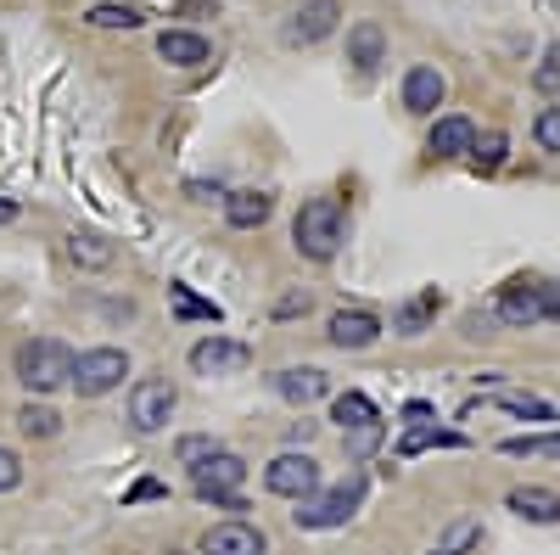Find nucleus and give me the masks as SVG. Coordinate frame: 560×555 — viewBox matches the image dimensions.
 I'll return each mask as SVG.
<instances>
[{
  "label": "nucleus",
  "mask_w": 560,
  "mask_h": 555,
  "mask_svg": "<svg viewBox=\"0 0 560 555\" xmlns=\"http://www.w3.org/2000/svg\"><path fill=\"white\" fill-rule=\"evenodd\" d=\"M382 57H387V34H382V23H353V28H348V62H353L359 73H376Z\"/></svg>",
  "instance_id": "obj_16"
},
{
  "label": "nucleus",
  "mask_w": 560,
  "mask_h": 555,
  "mask_svg": "<svg viewBox=\"0 0 560 555\" xmlns=\"http://www.w3.org/2000/svg\"><path fill=\"white\" fill-rule=\"evenodd\" d=\"M185 197H191V203H213V197H219V203H224L230 192H224L219 180H185Z\"/></svg>",
  "instance_id": "obj_34"
},
{
  "label": "nucleus",
  "mask_w": 560,
  "mask_h": 555,
  "mask_svg": "<svg viewBox=\"0 0 560 555\" xmlns=\"http://www.w3.org/2000/svg\"><path fill=\"white\" fill-rule=\"evenodd\" d=\"M427 449H465V438H459V432H448V427H409V432L398 438V460L427 454Z\"/></svg>",
  "instance_id": "obj_22"
},
{
  "label": "nucleus",
  "mask_w": 560,
  "mask_h": 555,
  "mask_svg": "<svg viewBox=\"0 0 560 555\" xmlns=\"http://www.w3.org/2000/svg\"><path fill=\"white\" fill-rule=\"evenodd\" d=\"M124 377H129V354H124V348H90V354L73 359V388H79V398H102V393L124 388Z\"/></svg>",
  "instance_id": "obj_5"
},
{
  "label": "nucleus",
  "mask_w": 560,
  "mask_h": 555,
  "mask_svg": "<svg viewBox=\"0 0 560 555\" xmlns=\"http://www.w3.org/2000/svg\"><path fill=\"white\" fill-rule=\"evenodd\" d=\"M264 488L280 494V499H308V494H319V466H314V454H298V449L275 454L269 472H264Z\"/></svg>",
  "instance_id": "obj_6"
},
{
  "label": "nucleus",
  "mask_w": 560,
  "mask_h": 555,
  "mask_svg": "<svg viewBox=\"0 0 560 555\" xmlns=\"http://www.w3.org/2000/svg\"><path fill=\"white\" fill-rule=\"evenodd\" d=\"M269 388L287 398L292 409H308V404H319L325 393H331V377L314 370V365H287V370H275V377H269Z\"/></svg>",
  "instance_id": "obj_9"
},
{
  "label": "nucleus",
  "mask_w": 560,
  "mask_h": 555,
  "mask_svg": "<svg viewBox=\"0 0 560 555\" xmlns=\"http://www.w3.org/2000/svg\"><path fill=\"white\" fill-rule=\"evenodd\" d=\"M73 348L68 343H57V337H34V343H23L18 348V382L28 388V393H57V388H68L73 382Z\"/></svg>",
  "instance_id": "obj_2"
},
{
  "label": "nucleus",
  "mask_w": 560,
  "mask_h": 555,
  "mask_svg": "<svg viewBox=\"0 0 560 555\" xmlns=\"http://www.w3.org/2000/svg\"><path fill=\"white\" fill-rule=\"evenodd\" d=\"M337 18H342L337 0H308V7H298V12H292L287 39H292V45H314V39H325V34L337 28Z\"/></svg>",
  "instance_id": "obj_12"
},
{
  "label": "nucleus",
  "mask_w": 560,
  "mask_h": 555,
  "mask_svg": "<svg viewBox=\"0 0 560 555\" xmlns=\"http://www.w3.org/2000/svg\"><path fill=\"white\" fill-rule=\"evenodd\" d=\"M247 365H253V348L236 343V337H202L191 348V370H197V377H242Z\"/></svg>",
  "instance_id": "obj_8"
},
{
  "label": "nucleus",
  "mask_w": 560,
  "mask_h": 555,
  "mask_svg": "<svg viewBox=\"0 0 560 555\" xmlns=\"http://www.w3.org/2000/svg\"><path fill=\"white\" fill-rule=\"evenodd\" d=\"M533 141H538L544 152L560 158V107H544V113L533 118Z\"/></svg>",
  "instance_id": "obj_30"
},
{
  "label": "nucleus",
  "mask_w": 560,
  "mask_h": 555,
  "mask_svg": "<svg viewBox=\"0 0 560 555\" xmlns=\"http://www.w3.org/2000/svg\"><path fill=\"white\" fill-rule=\"evenodd\" d=\"M174 404H179V393L168 382H158V377L152 382H135V393H129V427L135 432H163Z\"/></svg>",
  "instance_id": "obj_7"
},
{
  "label": "nucleus",
  "mask_w": 560,
  "mask_h": 555,
  "mask_svg": "<svg viewBox=\"0 0 560 555\" xmlns=\"http://www.w3.org/2000/svg\"><path fill=\"white\" fill-rule=\"evenodd\" d=\"M18 219V203H7V197H0V224H12Z\"/></svg>",
  "instance_id": "obj_42"
},
{
  "label": "nucleus",
  "mask_w": 560,
  "mask_h": 555,
  "mask_svg": "<svg viewBox=\"0 0 560 555\" xmlns=\"http://www.w3.org/2000/svg\"><path fill=\"white\" fill-rule=\"evenodd\" d=\"M533 84H538V90H555V84H560V45L544 57V68H538V79H533Z\"/></svg>",
  "instance_id": "obj_36"
},
{
  "label": "nucleus",
  "mask_w": 560,
  "mask_h": 555,
  "mask_svg": "<svg viewBox=\"0 0 560 555\" xmlns=\"http://www.w3.org/2000/svg\"><path fill=\"white\" fill-rule=\"evenodd\" d=\"M325 337H331L337 348H370V343L382 337V320L370 314V309H337L331 326H325Z\"/></svg>",
  "instance_id": "obj_11"
},
{
  "label": "nucleus",
  "mask_w": 560,
  "mask_h": 555,
  "mask_svg": "<svg viewBox=\"0 0 560 555\" xmlns=\"http://www.w3.org/2000/svg\"><path fill=\"white\" fill-rule=\"evenodd\" d=\"M18 483H23V460H18V449L0 443V494H12Z\"/></svg>",
  "instance_id": "obj_31"
},
{
  "label": "nucleus",
  "mask_w": 560,
  "mask_h": 555,
  "mask_svg": "<svg viewBox=\"0 0 560 555\" xmlns=\"http://www.w3.org/2000/svg\"><path fill=\"white\" fill-rule=\"evenodd\" d=\"M224 0H179V18H202V12H219Z\"/></svg>",
  "instance_id": "obj_41"
},
{
  "label": "nucleus",
  "mask_w": 560,
  "mask_h": 555,
  "mask_svg": "<svg viewBox=\"0 0 560 555\" xmlns=\"http://www.w3.org/2000/svg\"><path fill=\"white\" fill-rule=\"evenodd\" d=\"M504 505H510L522 522H538V528L560 522V494H555V488H510Z\"/></svg>",
  "instance_id": "obj_18"
},
{
  "label": "nucleus",
  "mask_w": 560,
  "mask_h": 555,
  "mask_svg": "<svg viewBox=\"0 0 560 555\" xmlns=\"http://www.w3.org/2000/svg\"><path fill=\"white\" fill-rule=\"evenodd\" d=\"M331 415L342 421V432H353V427H370V421H382L376 415V404H370L359 388H348V393H337V404H331Z\"/></svg>",
  "instance_id": "obj_24"
},
{
  "label": "nucleus",
  "mask_w": 560,
  "mask_h": 555,
  "mask_svg": "<svg viewBox=\"0 0 560 555\" xmlns=\"http://www.w3.org/2000/svg\"><path fill=\"white\" fill-rule=\"evenodd\" d=\"M538 298H544V320H560V281H544Z\"/></svg>",
  "instance_id": "obj_39"
},
{
  "label": "nucleus",
  "mask_w": 560,
  "mask_h": 555,
  "mask_svg": "<svg viewBox=\"0 0 560 555\" xmlns=\"http://www.w3.org/2000/svg\"><path fill=\"white\" fill-rule=\"evenodd\" d=\"M493 314L504 320V326H516V332H527V326H538V320H544V298H538V287L516 281V287H504V292H499Z\"/></svg>",
  "instance_id": "obj_13"
},
{
  "label": "nucleus",
  "mask_w": 560,
  "mask_h": 555,
  "mask_svg": "<svg viewBox=\"0 0 560 555\" xmlns=\"http://www.w3.org/2000/svg\"><path fill=\"white\" fill-rule=\"evenodd\" d=\"M348 438V460H370L382 449V421H370V427H353V432H342Z\"/></svg>",
  "instance_id": "obj_29"
},
{
  "label": "nucleus",
  "mask_w": 560,
  "mask_h": 555,
  "mask_svg": "<svg viewBox=\"0 0 560 555\" xmlns=\"http://www.w3.org/2000/svg\"><path fill=\"white\" fill-rule=\"evenodd\" d=\"M163 494H168V488H163V483H152V477H147V483H135V488H129V494H124V499H129V505H135V499H163Z\"/></svg>",
  "instance_id": "obj_40"
},
{
  "label": "nucleus",
  "mask_w": 560,
  "mask_h": 555,
  "mask_svg": "<svg viewBox=\"0 0 560 555\" xmlns=\"http://www.w3.org/2000/svg\"><path fill=\"white\" fill-rule=\"evenodd\" d=\"M499 409L522 415V421H560L555 404H544V398H533V393H504V398H499Z\"/></svg>",
  "instance_id": "obj_28"
},
{
  "label": "nucleus",
  "mask_w": 560,
  "mask_h": 555,
  "mask_svg": "<svg viewBox=\"0 0 560 555\" xmlns=\"http://www.w3.org/2000/svg\"><path fill=\"white\" fill-rule=\"evenodd\" d=\"M158 57L174 68H202L208 62V39L197 28H163L158 34Z\"/></svg>",
  "instance_id": "obj_14"
},
{
  "label": "nucleus",
  "mask_w": 560,
  "mask_h": 555,
  "mask_svg": "<svg viewBox=\"0 0 560 555\" xmlns=\"http://www.w3.org/2000/svg\"><path fill=\"white\" fill-rule=\"evenodd\" d=\"M443 309V298H438V287H427V292H415L409 303H398V314H393V326L404 332V337H420L427 332V320Z\"/></svg>",
  "instance_id": "obj_20"
},
{
  "label": "nucleus",
  "mask_w": 560,
  "mask_h": 555,
  "mask_svg": "<svg viewBox=\"0 0 560 555\" xmlns=\"http://www.w3.org/2000/svg\"><path fill=\"white\" fill-rule=\"evenodd\" d=\"M499 449L516 460H560V432H522V438H504Z\"/></svg>",
  "instance_id": "obj_23"
},
{
  "label": "nucleus",
  "mask_w": 560,
  "mask_h": 555,
  "mask_svg": "<svg viewBox=\"0 0 560 555\" xmlns=\"http://www.w3.org/2000/svg\"><path fill=\"white\" fill-rule=\"evenodd\" d=\"M219 443L213 438H179V466H197V460H208Z\"/></svg>",
  "instance_id": "obj_33"
},
{
  "label": "nucleus",
  "mask_w": 560,
  "mask_h": 555,
  "mask_svg": "<svg viewBox=\"0 0 560 555\" xmlns=\"http://www.w3.org/2000/svg\"><path fill=\"white\" fill-rule=\"evenodd\" d=\"M471 147H477V124L471 118L448 113V118L432 124V152L438 158H471Z\"/></svg>",
  "instance_id": "obj_17"
},
{
  "label": "nucleus",
  "mask_w": 560,
  "mask_h": 555,
  "mask_svg": "<svg viewBox=\"0 0 560 555\" xmlns=\"http://www.w3.org/2000/svg\"><path fill=\"white\" fill-rule=\"evenodd\" d=\"M269 213H275V197L269 192H230L224 197V219L236 224V230H258Z\"/></svg>",
  "instance_id": "obj_19"
},
{
  "label": "nucleus",
  "mask_w": 560,
  "mask_h": 555,
  "mask_svg": "<svg viewBox=\"0 0 560 555\" xmlns=\"http://www.w3.org/2000/svg\"><path fill=\"white\" fill-rule=\"evenodd\" d=\"M168 303H174V314H179V320H213V326H219V303L197 298L191 287H168Z\"/></svg>",
  "instance_id": "obj_27"
},
{
  "label": "nucleus",
  "mask_w": 560,
  "mask_h": 555,
  "mask_svg": "<svg viewBox=\"0 0 560 555\" xmlns=\"http://www.w3.org/2000/svg\"><path fill=\"white\" fill-rule=\"evenodd\" d=\"M364 494H370V477L364 472H348L337 488H319V494H308V499H298V511H292V522L298 528H342L359 505H364Z\"/></svg>",
  "instance_id": "obj_3"
},
{
  "label": "nucleus",
  "mask_w": 560,
  "mask_h": 555,
  "mask_svg": "<svg viewBox=\"0 0 560 555\" xmlns=\"http://www.w3.org/2000/svg\"><path fill=\"white\" fill-rule=\"evenodd\" d=\"M18 432H23V438H57V432H62V415H57L51 404H34V398H28V404L18 409Z\"/></svg>",
  "instance_id": "obj_25"
},
{
  "label": "nucleus",
  "mask_w": 560,
  "mask_h": 555,
  "mask_svg": "<svg viewBox=\"0 0 560 555\" xmlns=\"http://www.w3.org/2000/svg\"><path fill=\"white\" fill-rule=\"evenodd\" d=\"M465 544H477V522H454V533H448V544H443V550H454V555H459Z\"/></svg>",
  "instance_id": "obj_37"
},
{
  "label": "nucleus",
  "mask_w": 560,
  "mask_h": 555,
  "mask_svg": "<svg viewBox=\"0 0 560 555\" xmlns=\"http://www.w3.org/2000/svg\"><path fill=\"white\" fill-rule=\"evenodd\" d=\"M202 555H269V539L253 522L230 517V522H219V528L202 533Z\"/></svg>",
  "instance_id": "obj_10"
},
{
  "label": "nucleus",
  "mask_w": 560,
  "mask_h": 555,
  "mask_svg": "<svg viewBox=\"0 0 560 555\" xmlns=\"http://www.w3.org/2000/svg\"><path fill=\"white\" fill-rule=\"evenodd\" d=\"M432 555H454V550H443V544H438V550H432Z\"/></svg>",
  "instance_id": "obj_43"
},
{
  "label": "nucleus",
  "mask_w": 560,
  "mask_h": 555,
  "mask_svg": "<svg viewBox=\"0 0 560 555\" xmlns=\"http://www.w3.org/2000/svg\"><path fill=\"white\" fill-rule=\"evenodd\" d=\"M308 303H314L308 292H287V298L275 303V320H292V314H308Z\"/></svg>",
  "instance_id": "obj_35"
},
{
  "label": "nucleus",
  "mask_w": 560,
  "mask_h": 555,
  "mask_svg": "<svg viewBox=\"0 0 560 555\" xmlns=\"http://www.w3.org/2000/svg\"><path fill=\"white\" fill-rule=\"evenodd\" d=\"M342 236H348V219L337 197H308L292 219V247L314 264H331L342 253Z\"/></svg>",
  "instance_id": "obj_1"
},
{
  "label": "nucleus",
  "mask_w": 560,
  "mask_h": 555,
  "mask_svg": "<svg viewBox=\"0 0 560 555\" xmlns=\"http://www.w3.org/2000/svg\"><path fill=\"white\" fill-rule=\"evenodd\" d=\"M242 483H247V460L230 454V449H213L208 460H197V466H191L197 499L224 505V511H247V505H242Z\"/></svg>",
  "instance_id": "obj_4"
},
{
  "label": "nucleus",
  "mask_w": 560,
  "mask_h": 555,
  "mask_svg": "<svg viewBox=\"0 0 560 555\" xmlns=\"http://www.w3.org/2000/svg\"><path fill=\"white\" fill-rule=\"evenodd\" d=\"M504 147H510L504 135H488V141H477V147H471L477 169H499V163H504Z\"/></svg>",
  "instance_id": "obj_32"
},
{
  "label": "nucleus",
  "mask_w": 560,
  "mask_h": 555,
  "mask_svg": "<svg viewBox=\"0 0 560 555\" xmlns=\"http://www.w3.org/2000/svg\"><path fill=\"white\" fill-rule=\"evenodd\" d=\"M438 102H443V73L427 68V62L409 68V73H404V107L427 118V113H438Z\"/></svg>",
  "instance_id": "obj_15"
},
{
  "label": "nucleus",
  "mask_w": 560,
  "mask_h": 555,
  "mask_svg": "<svg viewBox=\"0 0 560 555\" xmlns=\"http://www.w3.org/2000/svg\"><path fill=\"white\" fill-rule=\"evenodd\" d=\"M68 258H73L79 269H107V264L118 258V247H113L107 236H90V230H73V236H68Z\"/></svg>",
  "instance_id": "obj_21"
},
{
  "label": "nucleus",
  "mask_w": 560,
  "mask_h": 555,
  "mask_svg": "<svg viewBox=\"0 0 560 555\" xmlns=\"http://www.w3.org/2000/svg\"><path fill=\"white\" fill-rule=\"evenodd\" d=\"M404 421H409V427H427V421H432V404H427V398H409V404H404Z\"/></svg>",
  "instance_id": "obj_38"
},
{
  "label": "nucleus",
  "mask_w": 560,
  "mask_h": 555,
  "mask_svg": "<svg viewBox=\"0 0 560 555\" xmlns=\"http://www.w3.org/2000/svg\"><path fill=\"white\" fill-rule=\"evenodd\" d=\"M90 23L96 28H140L147 18H140V7H129V0H102V7H90Z\"/></svg>",
  "instance_id": "obj_26"
}]
</instances>
